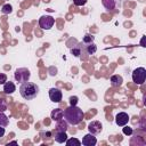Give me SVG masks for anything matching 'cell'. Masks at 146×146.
<instances>
[{"mask_svg":"<svg viewBox=\"0 0 146 146\" xmlns=\"http://www.w3.org/2000/svg\"><path fill=\"white\" fill-rule=\"evenodd\" d=\"M66 145L67 146H80L81 145V141L76 138H71V139H66Z\"/></svg>","mask_w":146,"mask_h":146,"instance_id":"obj_20","label":"cell"},{"mask_svg":"<svg viewBox=\"0 0 146 146\" xmlns=\"http://www.w3.org/2000/svg\"><path fill=\"white\" fill-rule=\"evenodd\" d=\"M55 23V19L50 15H43L39 18V26L42 30H50Z\"/></svg>","mask_w":146,"mask_h":146,"instance_id":"obj_5","label":"cell"},{"mask_svg":"<svg viewBox=\"0 0 146 146\" xmlns=\"http://www.w3.org/2000/svg\"><path fill=\"white\" fill-rule=\"evenodd\" d=\"M14 76H15V80L17 82H21V83H24L26 81H29L30 76H31V73L30 71L26 68V67H21V68H17L14 73Z\"/></svg>","mask_w":146,"mask_h":146,"instance_id":"obj_3","label":"cell"},{"mask_svg":"<svg viewBox=\"0 0 146 146\" xmlns=\"http://www.w3.org/2000/svg\"><path fill=\"white\" fill-rule=\"evenodd\" d=\"M102 3L105 7V9H107V10H114L115 7L117 6L116 0H102Z\"/></svg>","mask_w":146,"mask_h":146,"instance_id":"obj_12","label":"cell"},{"mask_svg":"<svg viewBox=\"0 0 146 146\" xmlns=\"http://www.w3.org/2000/svg\"><path fill=\"white\" fill-rule=\"evenodd\" d=\"M146 79V70L144 67H137L132 72V81L136 84H143Z\"/></svg>","mask_w":146,"mask_h":146,"instance_id":"obj_4","label":"cell"},{"mask_svg":"<svg viewBox=\"0 0 146 146\" xmlns=\"http://www.w3.org/2000/svg\"><path fill=\"white\" fill-rule=\"evenodd\" d=\"M88 0H73V3L78 7H81V6H84L87 3Z\"/></svg>","mask_w":146,"mask_h":146,"instance_id":"obj_24","label":"cell"},{"mask_svg":"<svg viewBox=\"0 0 146 146\" xmlns=\"http://www.w3.org/2000/svg\"><path fill=\"white\" fill-rule=\"evenodd\" d=\"M84 48H86V52H87L88 55H92V54H95V52L97 51V46H96L94 42L90 43V44L84 46Z\"/></svg>","mask_w":146,"mask_h":146,"instance_id":"obj_17","label":"cell"},{"mask_svg":"<svg viewBox=\"0 0 146 146\" xmlns=\"http://www.w3.org/2000/svg\"><path fill=\"white\" fill-rule=\"evenodd\" d=\"M9 123V120L7 117V115L3 113V112H0V125L2 127H7Z\"/></svg>","mask_w":146,"mask_h":146,"instance_id":"obj_19","label":"cell"},{"mask_svg":"<svg viewBox=\"0 0 146 146\" xmlns=\"http://www.w3.org/2000/svg\"><path fill=\"white\" fill-rule=\"evenodd\" d=\"M50 116H51V120H52V121H56V122H57V121H60V120H63L64 111L60 110V108H56V110H54V111L51 112Z\"/></svg>","mask_w":146,"mask_h":146,"instance_id":"obj_10","label":"cell"},{"mask_svg":"<svg viewBox=\"0 0 146 146\" xmlns=\"http://www.w3.org/2000/svg\"><path fill=\"white\" fill-rule=\"evenodd\" d=\"M67 122L64 121V120H60V121H57V124L55 127V131H65L67 130Z\"/></svg>","mask_w":146,"mask_h":146,"instance_id":"obj_15","label":"cell"},{"mask_svg":"<svg viewBox=\"0 0 146 146\" xmlns=\"http://www.w3.org/2000/svg\"><path fill=\"white\" fill-rule=\"evenodd\" d=\"M129 122V115L125 112H120L115 115V123L120 127L125 125Z\"/></svg>","mask_w":146,"mask_h":146,"instance_id":"obj_8","label":"cell"},{"mask_svg":"<svg viewBox=\"0 0 146 146\" xmlns=\"http://www.w3.org/2000/svg\"><path fill=\"white\" fill-rule=\"evenodd\" d=\"M122 82H123V79H122L121 75L115 74V75L111 76V84H112V87H120L122 84Z\"/></svg>","mask_w":146,"mask_h":146,"instance_id":"obj_13","label":"cell"},{"mask_svg":"<svg viewBox=\"0 0 146 146\" xmlns=\"http://www.w3.org/2000/svg\"><path fill=\"white\" fill-rule=\"evenodd\" d=\"M122 131H123V133H124L125 136H131V135H132V128L128 127L127 124H125V125H123Z\"/></svg>","mask_w":146,"mask_h":146,"instance_id":"obj_23","label":"cell"},{"mask_svg":"<svg viewBox=\"0 0 146 146\" xmlns=\"http://www.w3.org/2000/svg\"><path fill=\"white\" fill-rule=\"evenodd\" d=\"M7 107H8L7 102H6L5 99L0 98V112H5V111H7Z\"/></svg>","mask_w":146,"mask_h":146,"instance_id":"obj_22","label":"cell"},{"mask_svg":"<svg viewBox=\"0 0 146 146\" xmlns=\"http://www.w3.org/2000/svg\"><path fill=\"white\" fill-rule=\"evenodd\" d=\"M81 144L84 145V146H94V145L97 144V139H96L95 135H92V133L89 132V133H87V135L83 136Z\"/></svg>","mask_w":146,"mask_h":146,"instance_id":"obj_9","label":"cell"},{"mask_svg":"<svg viewBox=\"0 0 146 146\" xmlns=\"http://www.w3.org/2000/svg\"><path fill=\"white\" fill-rule=\"evenodd\" d=\"M54 138L57 143L62 144V143H65L66 139H67V135L65 131H56L55 135H54Z\"/></svg>","mask_w":146,"mask_h":146,"instance_id":"obj_11","label":"cell"},{"mask_svg":"<svg viewBox=\"0 0 146 146\" xmlns=\"http://www.w3.org/2000/svg\"><path fill=\"white\" fill-rule=\"evenodd\" d=\"M94 40H95V36H94L92 34H86V35L83 36L82 44H84V46L90 44V43H92V42H94Z\"/></svg>","mask_w":146,"mask_h":146,"instance_id":"obj_18","label":"cell"},{"mask_svg":"<svg viewBox=\"0 0 146 146\" xmlns=\"http://www.w3.org/2000/svg\"><path fill=\"white\" fill-rule=\"evenodd\" d=\"M40 136L42 137V139H43V140H46V137H47V139H49V137L51 136V133H50L49 131H47V132H41V133H40Z\"/></svg>","mask_w":146,"mask_h":146,"instance_id":"obj_27","label":"cell"},{"mask_svg":"<svg viewBox=\"0 0 146 146\" xmlns=\"http://www.w3.org/2000/svg\"><path fill=\"white\" fill-rule=\"evenodd\" d=\"M16 90V87H15V84H14V82H5L3 83V91H5V94H7V95H10V94H13L14 91Z\"/></svg>","mask_w":146,"mask_h":146,"instance_id":"obj_14","label":"cell"},{"mask_svg":"<svg viewBox=\"0 0 146 146\" xmlns=\"http://www.w3.org/2000/svg\"><path fill=\"white\" fill-rule=\"evenodd\" d=\"M64 120L68 123V124H71V125H76V124H79V123H81L82 122V120H83V117H84V113H83V111L80 108V107H78L76 105H74V106H70V107H67L65 111H64Z\"/></svg>","mask_w":146,"mask_h":146,"instance_id":"obj_1","label":"cell"},{"mask_svg":"<svg viewBox=\"0 0 146 146\" xmlns=\"http://www.w3.org/2000/svg\"><path fill=\"white\" fill-rule=\"evenodd\" d=\"M11 144H14V145H16V144H17V141H16V140H13V141H10V143H8V146H9V145H11Z\"/></svg>","mask_w":146,"mask_h":146,"instance_id":"obj_29","label":"cell"},{"mask_svg":"<svg viewBox=\"0 0 146 146\" xmlns=\"http://www.w3.org/2000/svg\"><path fill=\"white\" fill-rule=\"evenodd\" d=\"M88 130H89V132L92 133V135H98V133L103 130V125H102V123H100L99 121L95 120V121H91V122L88 124Z\"/></svg>","mask_w":146,"mask_h":146,"instance_id":"obj_6","label":"cell"},{"mask_svg":"<svg viewBox=\"0 0 146 146\" xmlns=\"http://www.w3.org/2000/svg\"><path fill=\"white\" fill-rule=\"evenodd\" d=\"M19 94H21V96L24 99L31 100V99H33V98H35L38 96V94H39V87L35 83H33V82L26 81V82H24V83L21 84V87H19Z\"/></svg>","mask_w":146,"mask_h":146,"instance_id":"obj_2","label":"cell"},{"mask_svg":"<svg viewBox=\"0 0 146 146\" xmlns=\"http://www.w3.org/2000/svg\"><path fill=\"white\" fill-rule=\"evenodd\" d=\"M1 11H2V14H10V13L13 11V7H11L9 3H6V5L2 6Z\"/></svg>","mask_w":146,"mask_h":146,"instance_id":"obj_21","label":"cell"},{"mask_svg":"<svg viewBox=\"0 0 146 146\" xmlns=\"http://www.w3.org/2000/svg\"><path fill=\"white\" fill-rule=\"evenodd\" d=\"M5 82H7V75L5 73H0V84H3Z\"/></svg>","mask_w":146,"mask_h":146,"instance_id":"obj_26","label":"cell"},{"mask_svg":"<svg viewBox=\"0 0 146 146\" xmlns=\"http://www.w3.org/2000/svg\"><path fill=\"white\" fill-rule=\"evenodd\" d=\"M82 43H79L76 46H74L73 48H71V52L72 55H74L75 57H80L82 55V51H83V47H81Z\"/></svg>","mask_w":146,"mask_h":146,"instance_id":"obj_16","label":"cell"},{"mask_svg":"<svg viewBox=\"0 0 146 146\" xmlns=\"http://www.w3.org/2000/svg\"><path fill=\"white\" fill-rule=\"evenodd\" d=\"M78 100H79V98H78L76 96H71V97H70V104H71L72 106L76 105V104H78Z\"/></svg>","mask_w":146,"mask_h":146,"instance_id":"obj_25","label":"cell"},{"mask_svg":"<svg viewBox=\"0 0 146 146\" xmlns=\"http://www.w3.org/2000/svg\"><path fill=\"white\" fill-rule=\"evenodd\" d=\"M5 135V127L0 125V137H2Z\"/></svg>","mask_w":146,"mask_h":146,"instance_id":"obj_28","label":"cell"},{"mask_svg":"<svg viewBox=\"0 0 146 146\" xmlns=\"http://www.w3.org/2000/svg\"><path fill=\"white\" fill-rule=\"evenodd\" d=\"M62 97H63L62 91H60L58 88H51V89L49 90V98H50L51 102H54V103H59V102L62 100Z\"/></svg>","mask_w":146,"mask_h":146,"instance_id":"obj_7","label":"cell"}]
</instances>
